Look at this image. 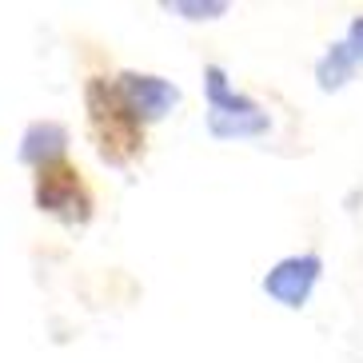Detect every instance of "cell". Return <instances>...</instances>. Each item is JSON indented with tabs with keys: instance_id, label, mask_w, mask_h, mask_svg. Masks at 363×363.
Instances as JSON below:
<instances>
[{
	"instance_id": "cell-1",
	"label": "cell",
	"mask_w": 363,
	"mask_h": 363,
	"mask_svg": "<svg viewBox=\"0 0 363 363\" xmlns=\"http://www.w3.org/2000/svg\"><path fill=\"white\" fill-rule=\"evenodd\" d=\"M84 128L108 168H136L148 156V120L108 60L84 72Z\"/></svg>"
},
{
	"instance_id": "cell-2",
	"label": "cell",
	"mask_w": 363,
	"mask_h": 363,
	"mask_svg": "<svg viewBox=\"0 0 363 363\" xmlns=\"http://www.w3.org/2000/svg\"><path fill=\"white\" fill-rule=\"evenodd\" d=\"M33 203L68 228H88L96 216V188L72 156H56L33 168Z\"/></svg>"
},
{
	"instance_id": "cell-3",
	"label": "cell",
	"mask_w": 363,
	"mask_h": 363,
	"mask_svg": "<svg viewBox=\"0 0 363 363\" xmlns=\"http://www.w3.org/2000/svg\"><path fill=\"white\" fill-rule=\"evenodd\" d=\"M208 96H212V128L216 124H224V116H232V124H228L224 136H256V132L267 128L264 112H259L256 104H247V100L232 96L224 84V72L220 68H208Z\"/></svg>"
},
{
	"instance_id": "cell-4",
	"label": "cell",
	"mask_w": 363,
	"mask_h": 363,
	"mask_svg": "<svg viewBox=\"0 0 363 363\" xmlns=\"http://www.w3.org/2000/svg\"><path fill=\"white\" fill-rule=\"evenodd\" d=\"M315 276H320V259L315 256H291L267 272L264 291L276 296L284 308H303L311 288H315Z\"/></svg>"
},
{
	"instance_id": "cell-5",
	"label": "cell",
	"mask_w": 363,
	"mask_h": 363,
	"mask_svg": "<svg viewBox=\"0 0 363 363\" xmlns=\"http://www.w3.org/2000/svg\"><path fill=\"white\" fill-rule=\"evenodd\" d=\"M124 76V84H128L132 100H136V108L144 112V120H164L172 112V108L180 104V88L168 84V80H160V76H144V72H120Z\"/></svg>"
},
{
	"instance_id": "cell-6",
	"label": "cell",
	"mask_w": 363,
	"mask_h": 363,
	"mask_svg": "<svg viewBox=\"0 0 363 363\" xmlns=\"http://www.w3.org/2000/svg\"><path fill=\"white\" fill-rule=\"evenodd\" d=\"M355 68V60H352V52L343 48V44H335L331 48V56L323 60V68H320V84L323 88H335V84H343V76Z\"/></svg>"
},
{
	"instance_id": "cell-7",
	"label": "cell",
	"mask_w": 363,
	"mask_h": 363,
	"mask_svg": "<svg viewBox=\"0 0 363 363\" xmlns=\"http://www.w3.org/2000/svg\"><path fill=\"white\" fill-rule=\"evenodd\" d=\"M343 48L352 52V60H355V65H363V16L352 24V33H347V44H343Z\"/></svg>"
},
{
	"instance_id": "cell-8",
	"label": "cell",
	"mask_w": 363,
	"mask_h": 363,
	"mask_svg": "<svg viewBox=\"0 0 363 363\" xmlns=\"http://www.w3.org/2000/svg\"><path fill=\"white\" fill-rule=\"evenodd\" d=\"M176 12H224V4H176Z\"/></svg>"
}]
</instances>
